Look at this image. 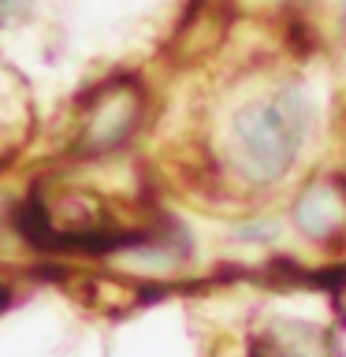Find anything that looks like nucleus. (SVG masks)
Returning a JSON list of instances; mask_svg holds the SVG:
<instances>
[{
  "instance_id": "nucleus-1",
  "label": "nucleus",
  "mask_w": 346,
  "mask_h": 357,
  "mask_svg": "<svg viewBox=\"0 0 346 357\" xmlns=\"http://www.w3.org/2000/svg\"><path fill=\"white\" fill-rule=\"evenodd\" d=\"M309 130V105L294 89H276L234 119V149L239 164L253 183H276L298 160V149Z\"/></svg>"
},
{
  "instance_id": "nucleus-2",
  "label": "nucleus",
  "mask_w": 346,
  "mask_h": 357,
  "mask_svg": "<svg viewBox=\"0 0 346 357\" xmlns=\"http://www.w3.org/2000/svg\"><path fill=\"white\" fill-rule=\"evenodd\" d=\"M138 116H142V93L127 82L119 86H105L100 93L93 97V108L86 112L82 119V145L86 153H108L116 149L119 142L130 138V130L138 127Z\"/></svg>"
},
{
  "instance_id": "nucleus-3",
  "label": "nucleus",
  "mask_w": 346,
  "mask_h": 357,
  "mask_svg": "<svg viewBox=\"0 0 346 357\" xmlns=\"http://www.w3.org/2000/svg\"><path fill=\"white\" fill-rule=\"evenodd\" d=\"M257 357H328V339L313 324H279L257 342Z\"/></svg>"
},
{
  "instance_id": "nucleus-4",
  "label": "nucleus",
  "mask_w": 346,
  "mask_h": 357,
  "mask_svg": "<svg viewBox=\"0 0 346 357\" xmlns=\"http://www.w3.org/2000/svg\"><path fill=\"white\" fill-rule=\"evenodd\" d=\"M339 220V197L331 186H313L306 197L298 201V227L309 234H328Z\"/></svg>"
},
{
  "instance_id": "nucleus-5",
  "label": "nucleus",
  "mask_w": 346,
  "mask_h": 357,
  "mask_svg": "<svg viewBox=\"0 0 346 357\" xmlns=\"http://www.w3.org/2000/svg\"><path fill=\"white\" fill-rule=\"evenodd\" d=\"M22 4H27V0H0V19L11 15V11H19Z\"/></svg>"
},
{
  "instance_id": "nucleus-6",
  "label": "nucleus",
  "mask_w": 346,
  "mask_h": 357,
  "mask_svg": "<svg viewBox=\"0 0 346 357\" xmlns=\"http://www.w3.org/2000/svg\"><path fill=\"white\" fill-rule=\"evenodd\" d=\"M0 301H4V290H0Z\"/></svg>"
}]
</instances>
